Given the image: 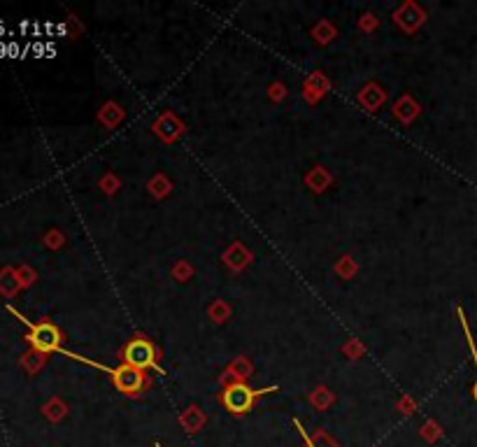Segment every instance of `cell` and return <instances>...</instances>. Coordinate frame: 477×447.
<instances>
[{
	"instance_id": "obj_4",
	"label": "cell",
	"mask_w": 477,
	"mask_h": 447,
	"mask_svg": "<svg viewBox=\"0 0 477 447\" xmlns=\"http://www.w3.org/2000/svg\"><path fill=\"white\" fill-rule=\"evenodd\" d=\"M23 322H26V319H23ZM26 326L30 329L28 340L33 342V347L37 349V352H59V349H61L63 333L54 324H49V322L30 324V322H26Z\"/></svg>"
},
{
	"instance_id": "obj_3",
	"label": "cell",
	"mask_w": 477,
	"mask_h": 447,
	"mask_svg": "<svg viewBox=\"0 0 477 447\" xmlns=\"http://www.w3.org/2000/svg\"><path fill=\"white\" fill-rule=\"evenodd\" d=\"M158 352L154 349V345L145 338H135L131 340L124 349V364L133 366L138 371H154V373H163L161 366L156 364Z\"/></svg>"
},
{
	"instance_id": "obj_10",
	"label": "cell",
	"mask_w": 477,
	"mask_h": 447,
	"mask_svg": "<svg viewBox=\"0 0 477 447\" xmlns=\"http://www.w3.org/2000/svg\"><path fill=\"white\" fill-rule=\"evenodd\" d=\"M156 447H161V445H158V443H156Z\"/></svg>"
},
{
	"instance_id": "obj_5",
	"label": "cell",
	"mask_w": 477,
	"mask_h": 447,
	"mask_svg": "<svg viewBox=\"0 0 477 447\" xmlns=\"http://www.w3.org/2000/svg\"><path fill=\"white\" fill-rule=\"evenodd\" d=\"M179 422H182V426L189 431V434H196V431L205 424V414L198 412L196 405H191V408L179 417Z\"/></svg>"
},
{
	"instance_id": "obj_2",
	"label": "cell",
	"mask_w": 477,
	"mask_h": 447,
	"mask_svg": "<svg viewBox=\"0 0 477 447\" xmlns=\"http://www.w3.org/2000/svg\"><path fill=\"white\" fill-rule=\"evenodd\" d=\"M270 391H277V387H266V389H252L247 387L245 382H233L230 387H226L224 396H221V401H224L226 410L233 412V414H245L254 408V401H257L259 396L264 394H270Z\"/></svg>"
},
{
	"instance_id": "obj_9",
	"label": "cell",
	"mask_w": 477,
	"mask_h": 447,
	"mask_svg": "<svg viewBox=\"0 0 477 447\" xmlns=\"http://www.w3.org/2000/svg\"><path fill=\"white\" fill-rule=\"evenodd\" d=\"M473 396H475V401H477V382H475V387H473Z\"/></svg>"
},
{
	"instance_id": "obj_7",
	"label": "cell",
	"mask_w": 477,
	"mask_h": 447,
	"mask_svg": "<svg viewBox=\"0 0 477 447\" xmlns=\"http://www.w3.org/2000/svg\"><path fill=\"white\" fill-rule=\"evenodd\" d=\"M45 412H47V417L57 422V419H61V417H63V414H66V405H61L59 401H52V403L45 408Z\"/></svg>"
},
{
	"instance_id": "obj_1",
	"label": "cell",
	"mask_w": 477,
	"mask_h": 447,
	"mask_svg": "<svg viewBox=\"0 0 477 447\" xmlns=\"http://www.w3.org/2000/svg\"><path fill=\"white\" fill-rule=\"evenodd\" d=\"M63 354H68L70 359H77V361H82V364H89V366H93V368H98L102 373H107L110 378H112L114 387L122 391V394L138 396L140 391L145 389V385H147V380H145V375H142V371L133 368V366H129V364L119 366V368H110V366H102L98 361H91V359H84V356L73 354V352H63Z\"/></svg>"
},
{
	"instance_id": "obj_8",
	"label": "cell",
	"mask_w": 477,
	"mask_h": 447,
	"mask_svg": "<svg viewBox=\"0 0 477 447\" xmlns=\"http://www.w3.org/2000/svg\"><path fill=\"white\" fill-rule=\"evenodd\" d=\"M421 436H424V438H428V441H435V438L440 436V431L435 429V424H433V422H428V424H424V431H421Z\"/></svg>"
},
{
	"instance_id": "obj_6",
	"label": "cell",
	"mask_w": 477,
	"mask_h": 447,
	"mask_svg": "<svg viewBox=\"0 0 477 447\" xmlns=\"http://www.w3.org/2000/svg\"><path fill=\"white\" fill-rule=\"evenodd\" d=\"M293 424H296V429L300 431V436H303V438H305V447H338V445H336V443H333V441H329V438H326V436H319V438H322V443H317V441H312V438H310V436L305 434V431H303V429H300V424H298V422H293Z\"/></svg>"
}]
</instances>
